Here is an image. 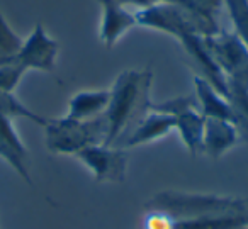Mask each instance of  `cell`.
<instances>
[{
    "instance_id": "11",
    "label": "cell",
    "mask_w": 248,
    "mask_h": 229,
    "mask_svg": "<svg viewBox=\"0 0 248 229\" xmlns=\"http://www.w3.org/2000/svg\"><path fill=\"white\" fill-rule=\"evenodd\" d=\"M240 139L234 122L226 119L204 117V134H202V154H207L213 160L221 158L224 153L236 146Z\"/></svg>"
},
{
    "instance_id": "5",
    "label": "cell",
    "mask_w": 248,
    "mask_h": 229,
    "mask_svg": "<svg viewBox=\"0 0 248 229\" xmlns=\"http://www.w3.org/2000/svg\"><path fill=\"white\" fill-rule=\"evenodd\" d=\"M204 41L226 83L248 89V48L238 36L221 29L217 34L204 38Z\"/></svg>"
},
{
    "instance_id": "12",
    "label": "cell",
    "mask_w": 248,
    "mask_h": 229,
    "mask_svg": "<svg viewBox=\"0 0 248 229\" xmlns=\"http://www.w3.org/2000/svg\"><path fill=\"white\" fill-rule=\"evenodd\" d=\"M175 131V119L169 114L150 110L141 121L135 126V129L123 139L124 148H136L141 144H148L152 141H158Z\"/></svg>"
},
{
    "instance_id": "13",
    "label": "cell",
    "mask_w": 248,
    "mask_h": 229,
    "mask_svg": "<svg viewBox=\"0 0 248 229\" xmlns=\"http://www.w3.org/2000/svg\"><path fill=\"white\" fill-rule=\"evenodd\" d=\"M194 90H196L197 107L204 117H214V119H226L234 122V110L231 107L226 95L216 90L206 78L201 75H194L192 78Z\"/></svg>"
},
{
    "instance_id": "14",
    "label": "cell",
    "mask_w": 248,
    "mask_h": 229,
    "mask_svg": "<svg viewBox=\"0 0 248 229\" xmlns=\"http://www.w3.org/2000/svg\"><path fill=\"white\" fill-rule=\"evenodd\" d=\"M110 100V90H82L68 102L66 117L75 121H90L106 114Z\"/></svg>"
},
{
    "instance_id": "21",
    "label": "cell",
    "mask_w": 248,
    "mask_h": 229,
    "mask_svg": "<svg viewBox=\"0 0 248 229\" xmlns=\"http://www.w3.org/2000/svg\"><path fill=\"white\" fill-rule=\"evenodd\" d=\"M112 2H116V4H119V5H124V7L133 5V7H138V11L153 7V5H160V4H180L187 7V0H112Z\"/></svg>"
},
{
    "instance_id": "19",
    "label": "cell",
    "mask_w": 248,
    "mask_h": 229,
    "mask_svg": "<svg viewBox=\"0 0 248 229\" xmlns=\"http://www.w3.org/2000/svg\"><path fill=\"white\" fill-rule=\"evenodd\" d=\"M26 70L19 63H9L0 66V92H14L21 83Z\"/></svg>"
},
{
    "instance_id": "3",
    "label": "cell",
    "mask_w": 248,
    "mask_h": 229,
    "mask_svg": "<svg viewBox=\"0 0 248 229\" xmlns=\"http://www.w3.org/2000/svg\"><path fill=\"white\" fill-rule=\"evenodd\" d=\"M107 136L106 116L90 121H75L70 117L49 119L45 126L46 148L55 154L75 156L83 148L92 144H104Z\"/></svg>"
},
{
    "instance_id": "15",
    "label": "cell",
    "mask_w": 248,
    "mask_h": 229,
    "mask_svg": "<svg viewBox=\"0 0 248 229\" xmlns=\"http://www.w3.org/2000/svg\"><path fill=\"white\" fill-rule=\"evenodd\" d=\"M0 116L7 117V119L14 121L17 117H22V119H28L31 122L38 124V126L45 127L48 124V117L39 116L34 110H31L28 106L21 102V100L16 97L14 92H0Z\"/></svg>"
},
{
    "instance_id": "6",
    "label": "cell",
    "mask_w": 248,
    "mask_h": 229,
    "mask_svg": "<svg viewBox=\"0 0 248 229\" xmlns=\"http://www.w3.org/2000/svg\"><path fill=\"white\" fill-rule=\"evenodd\" d=\"M150 110L169 114L175 119V131H179L180 139L192 156L202 154V134H204V116L197 107L196 97H175L152 104Z\"/></svg>"
},
{
    "instance_id": "17",
    "label": "cell",
    "mask_w": 248,
    "mask_h": 229,
    "mask_svg": "<svg viewBox=\"0 0 248 229\" xmlns=\"http://www.w3.org/2000/svg\"><path fill=\"white\" fill-rule=\"evenodd\" d=\"M243 226H248V221L238 217L199 219V221H172L170 219L169 229H240Z\"/></svg>"
},
{
    "instance_id": "7",
    "label": "cell",
    "mask_w": 248,
    "mask_h": 229,
    "mask_svg": "<svg viewBox=\"0 0 248 229\" xmlns=\"http://www.w3.org/2000/svg\"><path fill=\"white\" fill-rule=\"evenodd\" d=\"M99 183H123L128 177V153L121 148L92 144L75 154Z\"/></svg>"
},
{
    "instance_id": "1",
    "label": "cell",
    "mask_w": 248,
    "mask_h": 229,
    "mask_svg": "<svg viewBox=\"0 0 248 229\" xmlns=\"http://www.w3.org/2000/svg\"><path fill=\"white\" fill-rule=\"evenodd\" d=\"M153 73L150 70H124L114 82L110 90L109 107L106 110L107 136L106 146H114L123 141L128 129L135 126L150 112L152 107Z\"/></svg>"
},
{
    "instance_id": "20",
    "label": "cell",
    "mask_w": 248,
    "mask_h": 229,
    "mask_svg": "<svg viewBox=\"0 0 248 229\" xmlns=\"http://www.w3.org/2000/svg\"><path fill=\"white\" fill-rule=\"evenodd\" d=\"M223 5L224 0H187V7L190 11L214 22H217V14L221 12Z\"/></svg>"
},
{
    "instance_id": "4",
    "label": "cell",
    "mask_w": 248,
    "mask_h": 229,
    "mask_svg": "<svg viewBox=\"0 0 248 229\" xmlns=\"http://www.w3.org/2000/svg\"><path fill=\"white\" fill-rule=\"evenodd\" d=\"M135 15L138 26L165 32L173 39H177L184 32H196V34L207 38L221 31V26L217 22L209 21L180 4L153 5V7L136 11Z\"/></svg>"
},
{
    "instance_id": "8",
    "label": "cell",
    "mask_w": 248,
    "mask_h": 229,
    "mask_svg": "<svg viewBox=\"0 0 248 229\" xmlns=\"http://www.w3.org/2000/svg\"><path fill=\"white\" fill-rule=\"evenodd\" d=\"M58 51L60 45L46 32L41 22H38L31 34L22 43V48L16 58V63H19L26 72L36 70V72L49 73L56 66Z\"/></svg>"
},
{
    "instance_id": "9",
    "label": "cell",
    "mask_w": 248,
    "mask_h": 229,
    "mask_svg": "<svg viewBox=\"0 0 248 229\" xmlns=\"http://www.w3.org/2000/svg\"><path fill=\"white\" fill-rule=\"evenodd\" d=\"M29 151L19 137L14 122L0 116V158L22 178L28 185H32V177L28 165Z\"/></svg>"
},
{
    "instance_id": "10",
    "label": "cell",
    "mask_w": 248,
    "mask_h": 229,
    "mask_svg": "<svg viewBox=\"0 0 248 229\" xmlns=\"http://www.w3.org/2000/svg\"><path fill=\"white\" fill-rule=\"evenodd\" d=\"M102 5V22H100L99 38L106 48H112L128 31H131L136 22L135 12H129L124 5L112 0H99Z\"/></svg>"
},
{
    "instance_id": "2",
    "label": "cell",
    "mask_w": 248,
    "mask_h": 229,
    "mask_svg": "<svg viewBox=\"0 0 248 229\" xmlns=\"http://www.w3.org/2000/svg\"><path fill=\"white\" fill-rule=\"evenodd\" d=\"M145 211L165 214L172 221H199V219L219 217H238L248 221V198L163 190L146 202Z\"/></svg>"
},
{
    "instance_id": "16",
    "label": "cell",
    "mask_w": 248,
    "mask_h": 229,
    "mask_svg": "<svg viewBox=\"0 0 248 229\" xmlns=\"http://www.w3.org/2000/svg\"><path fill=\"white\" fill-rule=\"evenodd\" d=\"M22 43L24 39L11 28L4 12L0 9V66L16 61L22 48Z\"/></svg>"
},
{
    "instance_id": "18",
    "label": "cell",
    "mask_w": 248,
    "mask_h": 229,
    "mask_svg": "<svg viewBox=\"0 0 248 229\" xmlns=\"http://www.w3.org/2000/svg\"><path fill=\"white\" fill-rule=\"evenodd\" d=\"M234 34L248 48V0H224Z\"/></svg>"
},
{
    "instance_id": "22",
    "label": "cell",
    "mask_w": 248,
    "mask_h": 229,
    "mask_svg": "<svg viewBox=\"0 0 248 229\" xmlns=\"http://www.w3.org/2000/svg\"><path fill=\"white\" fill-rule=\"evenodd\" d=\"M240 229H248V226H243V228H240Z\"/></svg>"
}]
</instances>
